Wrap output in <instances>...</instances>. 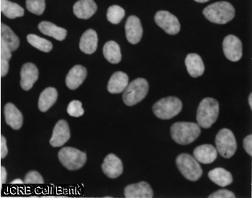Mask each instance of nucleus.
<instances>
[{"instance_id": "nucleus-1", "label": "nucleus", "mask_w": 252, "mask_h": 198, "mask_svg": "<svg viewBox=\"0 0 252 198\" xmlns=\"http://www.w3.org/2000/svg\"><path fill=\"white\" fill-rule=\"evenodd\" d=\"M203 14L211 23L224 25L234 18L235 8L228 1H217L205 7Z\"/></svg>"}, {"instance_id": "nucleus-2", "label": "nucleus", "mask_w": 252, "mask_h": 198, "mask_svg": "<svg viewBox=\"0 0 252 198\" xmlns=\"http://www.w3.org/2000/svg\"><path fill=\"white\" fill-rule=\"evenodd\" d=\"M172 139L180 145L193 143L200 136L201 129L197 123L177 122L172 125L170 129Z\"/></svg>"}, {"instance_id": "nucleus-3", "label": "nucleus", "mask_w": 252, "mask_h": 198, "mask_svg": "<svg viewBox=\"0 0 252 198\" xmlns=\"http://www.w3.org/2000/svg\"><path fill=\"white\" fill-rule=\"evenodd\" d=\"M219 103L212 98H205L202 99L197 107V124L203 129H209L217 121L219 115Z\"/></svg>"}, {"instance_id": "nucleus-4", "label": "nucleus", "mask_w": 252, "mask_h": 198, "mask_svg": "<svg viewBox=\"0 0 252 198\" xmlns=\"http://www.w3.org/2000/svg\"><path fill=\"white\" fill-rule=\"evenodd\" d=\"M182 101L178 98L172 96L159 99L152 107L154 114L161 120L172 119L182 111Z\"/></svg>"}, {"instance_id": "nucleus-5", "label": "nucleus", "mask_w": 252, "mask_h": 198, "mask_svg": "<svg viewBox=\"0 0 252 198\" xmlns=\"http://www.w3.org/2000/svg\"><path fill=\"white\" fill-rule=\"evenodd\" d=\"M177 169L188 180L195 182L203 175V169L199 162L190 154H181L176 158Z\"/></svg>"}, {"instance_id": "nucleus-6", "label": "nucleus", "mask_w": 252, "mask_h": 198, "mask_svg": "<svg viewBox=\"0 0 252 198\" xmlns=\"http://www.w3.org/2000/svg\"><path fill=\"white\" fill-rule=\"evenodd\" d=\"M149 82L144 78H138L130 82L124 90L123 100L127 106H133L141 102L149 92Z\"/></svg>"}, {"instance_id": "nucleus-7", "label": "nucleus", "mask_w": 252, "mask_h": 198, "mask_svg": "<svg viewBox=\"0 0 252 198\" xmlns=\"http://www.w3.org/2000/svg\"><path fill=\"white\" fill-rule=\"evenodd\" d=\"M58 157L62 165L71 171L83 167L88 160L86 153L73 147L62 148L59 151Z\"/></svg>"}, {"instance_id": "nucleus-8", "label": "nucleus", "mask_w": 252, "mask_h": 198, "mask_svg": "<svg viewBox=\"0 0 252 198\" xmlns=\"http://www.w3.org/2000/svg\"><path fill=\"white\" fill-rule=\"evenodd\" d=\"M216 150L223 158L230 159L237 149V143L234 134L228 129H222L216 136Z\"/></svg>"}, {"instance_id": "nucleus-9", "label": "nucleus", "mask_w": 252, "mask_h": 198, "mask_svg": "<svg viewBox=\"0 0 252 198\" xmlns=\"http://www.w3.org/2000/svg\"><path fill=\"white\" fill-rule=\"evenodd\" d=\"M155 20L157 26L169 35H177L180 31L178 18L168 11L160 10L156 13Z\"/></svg>"}, {"instance_id": "nucleus-10", "label": "nucleus", "mask_w": 252, "mask_h": 198, "mask_svg": "<svg viewBox=\"0 0 252 198\" xmlns=\"http://www.w3.org/2000/svg\"><path fill=\"white\" fill-rule=\"evenodd\" d=\"M223 50L225 57L231 62H239L242 58V43L234 35H228L223 39Z\"/></svg>"}, {"instance_id": "nucleus-11", "label": "nucleus", "mask_w": 252, "mask_h": 198, "mask_svg": "<svg viewBox=\"0 0 252 198\" xmlns=\"http://www.w3.org/2000/svg\"><path fill=\"white\" fill-rule=\"evenodd\" d=\"M126 35L127 41L131 44L139 43L143 35V28L141 20L135 15H130L126 20Z\"/></svg>"}, {"instance_id": "nucleus-12", "label": "nucleus", "mask_w": 252, "mask_h": 198, "mask_svg": "<svg viewBox=\"0 0 252 198\" xmlns=\"http://www.w3.org/2000/svg\"><path fill=\"white\" fill-rule=\"evenodd\" d=\"M102 169L107 177L116 179L123 174L124 165L119 157L115 154H110L104 160Z\"/></svg>"}, {"instance_id": "nucleus-13", "label": "nucleus", "mask_w": 252, "mask_h": 198, "mask_svg": "<svg viewBox=\"0 0 252 198\" xmlns=\"http://www.w3.org/2000/svg\"><path fill=\"white\" fill-rule=\"evenodd\" d=\"M70 137L71 132L68 123L64 120H60L56 124L53 131L50 144L53 147H61L69 140Z\"/></svg>"}, {"instance_id": "nucleus-14", "label": "nucleus", "mask_w": 252, "mask_h": 198, "mask_svg": "<svg viewBox=\"0 0 252 198\" xmlns=\"http://www.w3.org/2000/svg\"><path fill=\"white\" fill-rule=\"evenodd\" d=\"M20 86L26 91L32 89L34 84L38 79L39 71L38 67L32 63H26L22 66L20 71Z\"/></svg>"}, {"instance_id": "nucleus-15", "label": "nucleus", "mask_w": 252, "mask_h": 198, "mask_svg": "<svg viewBox=\"0 0 252 198\" xmlns=\"http://www.w3.org/2000/svg\"><path fill=\"white\" fill-rule=\"evenodd\" d=\"M124 196L126 198H152L154 192L149 183L142 181L126 186Z\"/></svg>"}, {"instance_id": "nucleus-16", "label": "nucleus", "mask_w": 252, "mask_h": 198, "mask_svg": "<svg viewBox=\"0 0 252 198\" xmlns=\"http://www.w3.org/2000/svg\"><path fill=\"white\" fill-rule=\"evenodd\" d=\"M88 76V71L82 65H76L68 71L66 77V85L71 90H76L79 87Z\"/></svg>"}, {"instance_id": "nucleus-17", "label": "nucleus", "mask_w": 252, "mask_h": 198, "mask_svg": "<svg viewBox=\"0 0 252 198\" xmlns=\"http://www.w3.org/2000/svg\"><path fill=\"white\" fill-rule=\"evenodd\" d=\"M4 118L6 123L14 130H19L23 126V114L15 104L8 102L4 105Z\"/></svg>"}, {"instance_id": "nucleus-18", "label": "nucleus", "mask_w": 252, "mask_h": 198, "mask_svg": "<svg viewBox=\"0 0 252 198\" xmlns=\"http://www.w3.org/2000/svg\"><path fill=\"white\" fill-rule=\"evenodd\" d=\"M97 10V5L94 0H79L73 7L74 15L79 19H89Z\"/></svg>"}, {"instance_id": "nucleus-19", "label": "nucleus", "mask_w": 252, "mask_h": 198, "mask_svg": "<svg viewBox=\"0 0 252 198\" xmlns=\"http://www.w3.org/2000/svg\"><path fill=\"white\" fill-rule=\"evenodd\" d=\"M193 156L200 163L209 165L217 159L218 151L213 145L203 144L194 149Z\"/></svg>"}, {"instance_id": "nucleus-20", "label": "nucleus", "mask_w": 252, "mask_h": 198, "mask_svg": "<svg viewBox=\"0 0 252 198\" xmlns=\"http://www.w3.org/2000/svg\"><path fill=\"white\" fill-rule=\"evenodd\" d=\"M98 37L94 30L88 29L84 33L79 42V48L86 54H93L97 48Z\"/></svg>"}, {"instance_id": "nucleus-21", "label": "nucleus", "mask_w": 252, "mask_h": 198, "mask_svg": "<svg viewBox=\"0 0 252 198\" xmlns=\"http://www.w3.org/2000/svg\"><path fill=\"white\" fill-rule=\"evenodd\" d=\"M129 78L123 71H116L110 77L107 84V90L111 94H120L128 85Z\"/></svg>"}, {"instance_id": "nucleus-22", "label": "nucleus", "mask_w": 252, "mask_h": 198, "mask_svg": "<svg viewBox=\"0 0 252 198\" xmlns=\"http://www.w3.org/2000/svg\"><path fill=\"white\" fill-rule=\"evenodd\" d=\"M185 63L188 72L192 77L197 78L203 75L205 71V65L203 59L198 54H188Z\"/></svg>"}, {"instance_id": "nucleus-23", "label": "nucleus", "mask_w": 252, "mask_h": 198, "mask_svg": "<svg viewBox=\"0 0 252 198\" xmlns=\"http://www.w3.org/2000/svg\"><path fill=\"white\" fill-rule=\"evenodd\" d=\"M38 29L42 33L62 41L67 35V31L63 28L59 27L49 21H42L38 24Z\"/></svg>"}, {"instance_id": "nucleus-24", "label": "nucleus", "mask_w": 252, "mask_h": 198, "mask_svg": "<svg viewBox=\"0 0 252 198\" xmlns=\"http://www.w3.org/2000/svg\"><path fill=\"white\" fill-rule=\"evenodd\" d=\"M57 98H58V92L57 89L51 87L45 89L39 97V110L43 113L48 111L57 102Z\"/></svg>"}, {"instance_id": "nucleus-25", "label": "nucleus", "mask_w": 252, "mask_h": 198, "mask_svg": "<svg viewBox=\"0 0 252 198\" xmlns=\"http://www.w3.org/2000/svg\"><path fill=\"white\" fill-rule=\"evenodd\" d=\"M208 177L219 186L225 188L233 182L232 174L223 168L218 167L208 172Z\"/></svg>"}, {"instance_id": "nucleus-26", "label": "nucleus", "mask_w": 252, "mask_h": 198, "mask_svg": "<svg viewBox=\"0 0 252 198\" xmlns=\"http://www.w3.org/2000/svg\"><path fill=\"white\" fill-rule=\"evenodd\" d=\"M103 55L107 62L113 65L120 63L122 59L121 48L114 40H110L105 43L103 47Z\"/></svg>"}, {"instance_id": "nucleus-27", "label": "nucleus", "mask_w": 252, "mask_h": 198, "mask_svg": "<svg viewBox=\"0 0 252 198\" xmlns=\"http://www.w3.org/2000/svg\"><path fill=\"white\" fill-rule=\"evenodd\" d=\"M0 2L1 12L9 19H15L24 15V9L17 3L12 2L9 0H1Z\"/></svg>"}, {"instance_id": "nucleus-28", "label": "nucleus", "mask_w": 252, "mask_h": 198, "mask_svg": "<svg viewBox=\"0 0 252 198\" xmlns=\"http://www.w3.org/2000/svg\"><path fill=\"white\" fill-rule=\"evenodd\" d=\"M1 39L8 46L11 51H15L19 48L20 39L7 25L1 24Z\"/></svg>"}, {"instance_id": "nucleus-29", "label": "nucleus", "mask_w": 252, "mask_h": 198, "mask_svg": "<svg viewBox=\"0 0 252 198\" xmlns=\"http://www.w3.org/2000/svg\"><path fill=\"white\" fill-rule=\"evenodd\" d=\"M12 58V51L4 40H0V75L4 77L7 75L10 68L9 61Z\"/></svg>"}, {"instance_id": "nucleus-30", "label": "nucleus", "mask_w": 252, "mask_h": 198, "mask_svg": "<svg viewBox=\"0 0 252 198\" xmlns=\"http://www.w3.org/2000/svg\"><path fill=\"white\" fill-rule=\"evenodd\" d=\"M27 40L31 46L43 51V52L49 53L52 50L53 44L51 41L35 35V34L28 35Z\"/></svg>"}, {"instance_id": "nucleus-31", "label": "nucleus", "mask_w": 252, "mask_h": 198, "mask_svg": "<svg viewBox=\"0 0 252 198\" xmlns=\"http://www.w3.org/2000/svg\"><path fill=\"white\" fill-rule=\"evenodd\" d=\"M126 12L124 8L118 5H112L107 9V18L112 24L117 25L121 23L125 17Z\"/></svg>"}, {"instance_id": "nucleus-32", "label": "nucleus", "mask_w": 252, "mask_h": 198, "mask_svg": "<svg viewBox=\"0 0 252 198\" xmlns=\"http://www.w3.org/2000/svg\"><path fill=\"white\" fill-rule=\"evenodd\" d=\"M46 0H26V7L31 13L41 15L46 9Z\"/></svg>"}, {"instance_id": "nucleus-33", "label": "nucleus", "mask_w": 252, "mask_h": 198, "mask_svg": "<svg viewBox=\"0 0 252 198\" xmlns=\"http://www.w3.org/2000/svg\"><path fill=\"white\" fill-rule=\"evenodd\" d=\"M67 113L70 116L79 117L82 116L85 114V110L82 107V103L79 100H73L68 104L67 107Z\"/></svg>"}, {"instance_id": "nucleus-34", "label": "nucleus", "mask_w": 252, "mask_h": 198, "mask_svg": "<svg viewBox=\"0 0 252 198\" xmlns=\"http://www.w3.org/2000/svg\"><path fill=\"white\" fill-rule=\"evenodd\" d=\"M24 183L41 185V184H44V179L38 171H31L28 172L25 177Z\"/></svg>"}, {"instance_id": "nucleus-35", "label": "nucleus", "mask_w": 252, "mask_h": 198, "mask_svg": "<svg viewBox=\"0 0 252 198\" xmlns=\"http://www.w3.org/2000/svg\"><path fill=\"white\" fill-rule=\"evenodd\" d=\"M209 198H235L236 195L233 192L230 191L225 189H221V190H217L212 194L208 196Z\"/></svg>"}, {"instance_id": "nucleus-36", "label": "nucleus", "mask_w": 252, "mask_h": 198, "mask_svg": "<svg viewBox=\"0 0 252 198\" xmlns=\"http://www.w3.org/2000/svg\"><path fill=\"white\" fill-rule=\"evenodd\" d=\"M243 146H244V150L250 156H252V135H247L244 138L243 141Z\"/></svg>"}, {"instance_id": "nucleus-37", "label": "nucleus", "mask_w": 252, "mask_h": 198, "mask_svg": "<svg viewBox=\"0 0 252 198\" xmlns=\"http://www.w3.org/2000/svg\"><path fill=\"white\" fill-rule=\"evenodd\" d=\"M8 154V149L7 146V140L4 136L1 135L0 138V157L1 159H4Z\"/></svg>"}, {"instance_id": "nucleus-38", "label": "nucleus", "mask_w": 252, "mask_h": 198, "mask_svg": "<svg viewBox=\"0 0 252 198\" xmlns=\"http://www.w3.org/2000/svg\"><path fill=\"white\" fill-rule=\"evenodd\" d=\"M7 173L5 168L1 166L0 167V182L1 185H4L7 182Z\"/></svg>"}, {"instance_id": "nucleus-39", "label": "nucleus", "mask_w": 252, "mask_h": 198, "mask_svg": "<svg viewBox=\"0 0 252 198\" xmlns=\"http://www.w3.org/2000/svg\"><path fill=\"white\" fill-rule=\"evenodd\" d=\"M24 183L23 180H21L20 179H15V180L11 182V184H23Z\"/></svg>"}, {"instance_id": "nucleus-40", "label": "nucleus", "mask_w": 252, "mask_h": 198, "mask_svg": "<svg viewBox=\"0 0 252 198\" xmlns=\"http://www.w3.org/2000/svg\"><path fill=\"white\" fill-rule=\"evenodd\" d=\"M248 102L249 104H250V108L252 109V94L250 95L248 98Z\"/></svg>"}, {"instance_id": "nucleus-41", "label": "nucleus", "mask_w": 252, "mask_h": 198, "mask_svg": "<svg viewBox=\"0 0 252 198\" xmlns=\"http://www.w3.org/2000/svg\"><path fill=\"white\" fill-rule=\"evenodd\" d=\"M194 1H197V2L199 3H205L209 1V0H194Z\"/></svg>"}]
</instances>
